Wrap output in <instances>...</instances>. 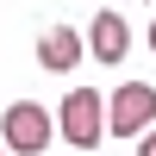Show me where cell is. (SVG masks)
<instances>
[{
	"mask_svg": "<svg viewBox=\"0 0 156 156\" xmlns=\"http://www.w3.org/2000/svg\"><path fill=\"white\" fill-rule=\"evenodd\" d=\"M137 137H144V144H137V156H156V131H150V125H144Z\"/></svg>",
	"mask_w": 156,
	"mask_h": 156,
	"instance_id": "6",
	"label": "cell"
},
{
	"mask_svg": "<svg viewBox=\"0 0 156 156\" xmlns=\"http://www.w3.org/2000/svg\"><path fill=\"white\" fill-rule=\"evenodd\" d=\"M0 156H6V144H0Z\"/></svg>",
	"mask_w": 156,
	"mask_h": 156,
	"instance_id": "8",
	"label": "cell"
},
{
	"mask_svg": "<svg viewBox=\"0 0 156 156\" xmlns=\"http://www.w3.org/2000/svg\"><path fill=\"white\" fill-rule=\"evenodd\" d=\"M37 62H44L50 75H75V62H81V37H75L69 25H50V31L37 37Z\"/></svg>",
	"mask_w": 156,
	"mask_h": 156,
	"instance_id": "4",
	"label": "cell"
},
{
	"mask_svg": "<svg viewBox=\"0 0 156 156\" xmlns=\"http://www.w3.org/2000/svg\"><path fill=\"white\" fill-rule=\"evenodd\" d=\"M75 156H87V150H75Z\"/></svg>",
	"mask_w": 156,
	"mask_h": 156,
	"instance_id": "9",
	"label": "cell"
},
{
	"mask_svg": "<svg viewBox=\"0 0 156 156\" xmlns=\"http://www.w3.org/2000/svg\"><path fill=\"white\" fill-rule=\"evenodd\" d=\"M150 119H156V87L150 81H125L106 100V131H119V137H137Z\"/></svg>",
	"mask_w": 156,
	"mask_h": 156,
	"instance_id": "3",
	"label": "cell"
},
{
	"mask_svg": "<svg viewBox=\"0 0 156 156\" xmlns=\"http://www.w3.org/2000/svg\"><path fill=\"white\" fill-rule=\"evenodd\" d=\"M87 50H94L100 62H125V50H131V25H125L119 12H100V19H94V37H87Z\"/></svg>",
	"mask_w": 156,
	"mask_h": 156,
	"instance_id": "5",
	"label": "cell"
},
{
	"mask_svg": "<svg viewBox=\"0 0 156 156\" xmlns=\"http://www.w3.org/2000/svg\"><path fill=\"white\" fill-rule=\"evenodd\" d=\"M56 131L69 137L75 150H94L100 137H106V100H100L94 87H69V100L56 106Z\"/></svg>",
	"mask_w": 156,
	"mask_h": 156,
	"instance_id": "1",
	"label": "cell"
},
{
	"mask_svg": "<svg viewBox=\"0 0 156 156\" xmlns=\"http://www.w3.org/2000/svg\"><path fill=\"white\" fill-rule=\"evenodd\" d=\"M150 50H156V25H150Z\"/></svg>",
	"mask_w": 156,
	"mask_h": 156,
	"instance_id": "7",
	"label": "cell"
},
{
	"mask_svg": "<svg viewBox=\"0 0 156 156\" xmlns=\"http://www.w3.org/2000/svg\"><path fill=\"white\" fill-rule=\"evenodd\" d=\"M50 137H56V131H50V112L37 106V100H12V106H6V119H0V144H6V150L37 156Z\"/></svg>",
	"mask_w": 156,
	"mask_h": 156,
	"instance_id": "2",
	"label": "cell"
}]
</instances>
